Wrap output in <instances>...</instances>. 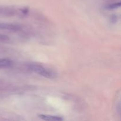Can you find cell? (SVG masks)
I'll return each mask as SVG.
<instances>
[{
    "mask_svg": "<svg viewBox=\"0 0 121 121\" xmlns=\"http://www.w3.org/2000/svg\"><path fill=\"white\" fill-rule=\"evenodd\" d=\"M27 69L28 70L31 71L39 75L44 77L48 79H54L56 78V74L52 70L48 69L43 66L37 63H31L27 65Z\"/></svg>",
    "mask_w": 121,
    "mask_h": 121,
    "instance_id": "cell-1",
    "label": "cell"
},
{
    "mask_svg": "<svg viewBox=\"0 0 121 121\" xmlns=\"http://www.w3.org/2000/svg\"><path fill=\"white\" fill-rule=\"evenodd\" d=\"M21 29L20 26L13 24L0 23V30H3L12 31H17Z\"/></svg>",
    "mask_w": 121,
    "mask_h": 121,
    "instance_id": "cell-2",
    "label": "cell"
},
{
    "mask_svg": "<svg viewBox=\"0 0 121 121\" xmlns=\"http://www.w3.org/2000/svg\"><path fill=\"white\" fill-rule=\"evenodd\" d=\"M15 11L10 8H0V15L4 17H13L15 14Z\"/></svg>",
    "mask_w": 121,
    "mask_h": 121,
    "instance_id": "cell-3",
    "label": "cell"
},
{
    "mask_svg": "<svg viewBox=\"0 0 121 121\" xmlns=\"http://www.w3.org/2000/svg\"><path fill=\"white\" fill-rule=\"evenodd\" d=\"M39 117L41 119L47 121H63V118L58 116L48 115H39Z\"/></svg>",
    "mask_w": 121,
    "mask_h": 121,
    "instance_id": "cell-4",
    "label": "cell"
},
{
    "mask_svg": "<svg viewBox=\"0 0 121 121\" xmlns=\"http://www.w3.org/2000/svg\"><path fill=\"white\" fill-rule=\"evenodd\" d=\"M13 65V62L8 59H0V69L8 68Z\"/></svg>",
    "mask_w": 121,
    "mask_h": 121,
    "instance_id": "cell-5",
    "label": "cell"
},
{
    "mask_svg": "<svg viewBox=\"0 0 121 121\" xmlns=\"http://www.w3.org/2000/svg\"><path fill=\"white\" fill-rule=\"evenodd\" d=\"M121 6V2H117V3L112 4H110L109 5H108L106 7V8L107 9H117V8H119Z\"/></svg>",
    "mask_w": 121,
    "mask_h": 121,
    "instance_id": "cell-6",
    "label": "cell"
},
{
    "mask_svg": "<svg viewBox=\"0 0 121 121\" xmlns=\"http://www.w3.org/2000/svg\"><path fill=\"white\" fill-rule=\"evenodd\" d=\"M110 21H111L112 23H117V21H118V17H117V15H113L110 17Z\"/></svg>",
    "mask_w": 121,
    "mask_h": 121,
    "instance_id": "cell-7",
    "label": "cell"
},
{
    "mask_svg": "<svg viewBox=\"0 0 121 121\" xmlns=\"http://www.w3.org/2000/svg\"><path fill=\"white\" fill-rule=\"evenodd\" d=\"M9 40V37L5 35L0 34V41H7Z\"/></svg>",
    "mask_w": 121,
    "mask_h": 121,
    "instance_id": "cell-8",
    "label": "cell"
}]
</instances>
